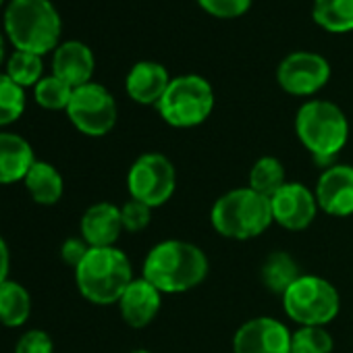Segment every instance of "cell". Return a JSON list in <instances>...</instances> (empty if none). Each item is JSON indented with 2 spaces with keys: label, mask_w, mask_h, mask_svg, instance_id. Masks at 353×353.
<instances>
[{
  "label": "cell",
  "mask_w": 353,
  "mask_h": 353,
  "mask_svg": "<svg viewBox=\"0 0 353 353\" xmlns=\"http://www.w3.org/2000/svg\"><path fill=\"white\" fill-rule=\"evenodd\" d=\"M210 272L206 252L185 239H164L150 248L143 258L141 276L162 295H179L200 287Z\"/></svg>",
  "instance_id": "cell-1"
},
{
  "label": "cell",
  "mask_w": 353,
  "mask_h": 353,
  "mask_svg": "<svg viewBox=\"0 0 353 353\" xmlns=\"http://www.w3.org/2000/svg\"><path fill=\"white\" fill-rule=\"evenodd\" d=\"M295 135L318 164H332L349 139V121L330 100H307L295 114Z\"/></svg>",
  "instance_id": "cell-2"
},
{
  "label": "cell",
  "mask_w": 353,
  "mask_h": 353,
  "mask_svg": "<svg viewBox=\"0 0 353 353\" xmlns=\"http://www.w3.org/2000/svg\"><path fill=\"white\" fill-rule=\"evenodd\" d=\"M270 198L252 188H235L214 200L210 208L212 229L233 241H250L260 237L272 225Z\"/></svg>",
  "instance_id": "cell-3"
},
{
  "label": "cell",
  "mask_w": 353,
  "mask_h": 353,
  "mask_svg": "<svg viewBox=\"0 0 353 353\" xmlns=\"http://www.w3.org/2000/svg\"><path fill=\"white\" fill-rule=\"evenodd\" d=\"M133 279L131 260L117 245L90 248L88 256L75 268L77 289L94 305L119 303L121 295Z\"/></svg>",
  "instance_id": "cell-4"
},
{
  "label": "cell",
  "mask_w": 353,
  "mask_h": 353,
  "mask_svg": "<svg viewBox=\"0 0 353 353\" xmlns=\"http://www.w3.org/2000/svg\"><path fill=\"white\" fill-rule=\"evenodd\" d=\"M61 28L50 0H11L5 13V30L13 46L38 57L57 48Z\"/></svg>",
  "instance_id": "cell-5"
},
{
  "label": "cell",
  "mask_w": 353,
  "mask_h": 353,
  "mask_svg": "<svg viewBox=\"0 0 353 353\" xmlns=\"http://www.w3.org/2000/svg\"><path fill=\"white\" fill-rule=\"evenodd\" d=\"M156 108L166 125L174 129H192L212 114L214 90L202 75L192 73L172 77Z\"/></svg>",
  "instance_id": "cell-6"
},
{
  "label": "cell",
  "mask_w": 353,
  "mask_h": 353,
  "mask_svg": "<svg viewBox=\"0 0 353 353\" xmlns=\"http://www.w3.org/2000/svg\"><path fill=\"white\" fill-rule=\"evenodd\" d=\"M281 299L287 318L299 326H326L341 312L336 287L318 274H301Z\"/></svg>",
  "instance_id": "cell-7"
},
{
  "label": "cell",
  "mask_w": 353,
  "mask_h": 353,
  "mask_svg": "<svg viewBox=\"0 0 353 353\" xmlns=\"http://www.w3.org/2000/svg\"><path fill=\"white\" fill-rule=\"evenodd\" d=\"M174 190H176V170L168 156L160 152H143L129 166L127 172L129 198L143 202L152 210L170 202Z\"/></svg>",
  "instance_id": "cell-8"
},
{
  "label": "cell",
  "mask_w": 353,
  "mask_h": 353,
  "mask_svg": "<svg viewBox=\"0 0 353 353\" xmlns=\"http://www.w3.org/2000/svg\"><path fill=\"white\" fill-rule=\"evenodd\" d=\"M67 114L75 129L90 137H102L110 133L119 119L112 94L104 85L94 81L73 90Z\"/></svg>",
  "instance_id": "cell-9"
},
{
  "label": "cell",
  "mask_w": 353,
  "mask_h": 353,
  "mask_svg": "<svg viewBox=\"0 0 353 353\" xmlns=\"http://www.w3.org/2000/svg\"><path fill=\"white\" fill-rule=\"evenodd\" d=\"M330 79V65L322 54L316 52H291L276 69V81L283 92L307 98L318 94Z\"/></svg>",
  "instance_id": "cell-10"
},
{
  "label": "cell",
  "mask_w": 353,
  "mask_h": 353,
  "mask_svg": "<svg viewBox=\"0 0 353 353\" xmlns=\"http://www.w3.org/2000/svg\"><path fill=\"white\" fill-rule=\"evenodd\" d=\"M272 221L285 231H305L318 216V200L314 190L299 181H287L270 198Z\"/></svg>",
  "instance_id": "cell-11"
},
{
  "label": "cell",
  "mask_w": 353,
  "mask_h": 353,
  "mask_svg": "<svg viewBox=\"0 0 353 353\" xmlns=\"http://www.w3.org/2000/svg\"><path fill=\"white\" fill-rule=\"evenodd\" d=\"M233 353H291V330L272 316L250 318L233 334Z\"/></svg>",
  "instance_id": "cell-12"
},
{
  "label": "cell",
  "mask_w": 353,
  "mask_h": 353,
  "mask_svg": "<svg viewBox=\"0 0 353 353\" xmlns=\"http://www.w3.org/2000/svg\"><path fill=\"white\" fill-rule=\"evenodd\" d=\"M318 208L334 219L353 214V164L332 162L318 174L314 188Z\"/></svg>",
  "instance_id": "cell-13"
},
{
  "label": "cell",
  "mask_w": 353,
  "mask_h": 353,
  "mask_svg": "<svg viewBox=\"0 0 353 353\" xmlns=\"http://www.w3.org/2000/svg\"><path fill=\"white\" fill-rule=\"evenodd\" d=\"M117 305H119L121 318L131 328H145L160 314L162 293L150 281H145L143 276H137L125 289Z\"/></svg>",
  "instance_id": "cell-14"
},
{
  "label": "cell",
  "mask_w": 353,
  "mask_h": 353,
  "mask_svg": "<svg viewBox=\"0 0 353 353\" xmlns=\"http://www.w3.org/2000/svg\"><path fill=\"white\" fill-rule=\"evenodd\" d=\"M81 239L90 248H114L123 229L121 221V206L110 202H98L90 206L79 223Z\"/></svg>",
  "instance_id": "cell-15"
},
{
  "label": "cell",
  "mask_w": 353,
  "mask_h": 353,
  "mask_svg": "<svg viewBox=\"0 0 353 353\" xmlns=\"http://www.w3.org/2000/svg\"><path fill=\"white\" fill-rule=\"evenodd\" d=\"M170 79L172 77L168 75V69L164 65L156 61H141L131 67L125 79V90L133 102L143 106H156L164 96Z\"/></svg>",
  "instance_id": "cell-16"
},
{
  "label": "cell",
  "mask_w": 353,
  "mask_h": 353,
  "mask_svg": "<svg viewBox=\"0 0 353 353\" xmlns=\"http://www.w3.org/2000/svg\"><path fill=\"white\" fill-rule=\"evenodd\" d=\"M94 67H96L94 52L83 42L71 40V42L57 46L54 50L52 75L69 83L73 90L92 81Z\"/></svg>",
  "instance_id": "cell-17"
},
{
  "label": "cell",
  "mask_w": 353,
  "mask_h": 353,
  "mask_svg": "<svg viewBox=\"0 0 353 353\" xmlns=\"http://www.w3.org/2000/svg\"><path fill=\"white\" fill-rule=\"evenodd\" d=\"M34 162V148L28 139L17 133L0 131V185L23 181Z\"/></svg>",
  "instance_id": "cell-18"
},
{
  "label": "cell",
  "mask_w": 353,
  "mask_h": 353,
  "mask_svg": "<svg viewBox=\"0 0 353 353\" xmlns=\"http://www.w3.org/2000/svg\"><path fill=\"white\" fill-rule=\"evenodd\" d=\"M23 183L30 196L34 198V202L42 206H54L63 198V192H65L63 174L57 170V166H52L50 162H42V160L34 162Z\"/></svg>",
  "instance_id": "cell-19"
},
{
  "label": "cell",
  "mask_w": 353,
  "mask_h": 353,
  "mask_svg": "<svg viewBox=\"0 0 353 353\" xmlns=\"http://www.w3.org/2000/svg\"><path fill=\"white\" fill-rule=\"evenodd\" d=\"M301 276L299 264L297 260L289 254V252H272L264 258L262 266H260V281L262 285L274 293L281 295Z\"/></svg>",
  "instance_id": "cell-20"
},
{
  "label": "cell",
  "mask_w": 353,
  "mask_h": 353,
  "mask_svg": "<svg viewBox=\"0 0 353 353\" xmlns=\"http://www.w3.org/2000/svg\"><path fill=\"white\" fill-rule=\"evenodd\" d=\"M32 314V295L17 281L0 285V324L9 328L23 326Z\"/></svg>",
  "instance_id": "cell-21"
},
{
  "label": "cell",
  "mask_w": 353,
  "mask_h": 353,
  "mask_svg": "<svg viewBox=\"0 0 353 353\" xmlns=\"http://www.w3.org/2000/svg\"><path fill=\"white\" fill-rule=\"evenodd\" d=\"M312 17L324 32H353V0H314Z\"/></svg>",
  "instance_id": "cell-22"
},
{
  "label": "cell",
  "mask_w": 353,
  "mask_h": 353,
  "mask_svg": "<svg viewBox=\"0 0 353 353\" xmlns=\"http://www.w3.org/2000/svg\"><path fill=\"white\" fill-rule=\"evenodd\" d=\"M285 183H287L285 164L276 156H262L252 164L248 174V188H252L254 192L272 198Z\"/></svg>",
  "instance_id": "cell-23"
},
{
  "label": "cell",
  "mask_w": 353,
  "mask_h": 353,
  "mask_svg": "<svg viewBox=\"0 0 353 353\" xmlns=\"http://www.w3.org/2000/svg\"><path fill=\"white\" fill-rule=\"evenodd\" d=\"M42 71H44L42 57L23 50H15V54L7 63V75L21 88H30V85L36 88L38 81L42 79Z\"/></svg>",
  "instance_id": "cell-24"
},
{
  "label": "cell",
  "mask_w": 353,
  "mask_h": 353,
  "mask_svg": "<svg viewBox=\"0 0 353 353\" xmlns=\"http://www.w3.org/2000/svg\"><path fill=\"white\" fill-rule=\"evenodd\" d=\"M334 339L326 326H299L291 332V353H332Z\"/></svg>",
  "instance_id": "cell-25"
},
{
  "label": "cell",
  "mask_w": 353,
  "mask_h": 353,
  "mask_svg": "<svg viewBox=\"0 0 353 353\" xmlns=\"http://www.w3.org/2000/svg\"><path fill=\"white\" fill-rule=\"evenodd\" d=\"M26 110V92L7 73H0V127L15 123Z\"/></svg>",
  "instance_id": "cell-26"
},
{
  "label": "cell",
  "mask_w": 353,
  "mask_h": 353,
  "mask_svg": "<svg viewBox=\"0 0 353 353\" xmlns=\"http://www.w3.org/2000/svg\"><path fill=\"white\" fill-rule=\"evenodd\" d=\"M36 102L42 108L48 110H67L71 96H73V88L69 83H65L63 79L50 75V77H42L34 90Z\"/></svg>",
  "instance_id": "cell-27"
},
{
  "label": "cell",
  "mask_w": 353,
  "mask_h": 353,
  "mask_svg": "<svg viewBox=\"0 0 353 353\" xmlns=\"http://www.w3.org/2000/svg\"><path fill=\"white\" fill-rule=\"evenodd\" d=\"M121 221H123V229L127 233H139V231H143L150 225L152 208L145 206L143 202H137V200L129 198L121 206Z\"/></svg>",
  "instance_id": "cell-28"
},
{
  "label": "cell",
  "mask_w": 353,
  "mask_h": 353,
  "mask_svg": "<svg viewBox=\"0 0 353 353\" xmlns=\"http://www.w3.org/2000/svg\"><path fill=\"white\" fill-rule=\"evenodd\" d=\"M254 0H198V5L212 17L235 19L250 11Z\"/></svg>",
  "instance_id": "cell-29"
},
{
  "label": "cell",
  "mask_w": 353,
  "mask_h": 353,
  "mask_svg": "<svg viewBox=\"0 0 353 353\" xmlns=\"http://www.w3.org/2000/svg\"><path fill=\"white\" fill-rule=\"evenodd\" d=\"M52 351H54V343L50 334L40 328H32L23 332L15 345V353H52Z\"/></svg>",
  "instance_id": "cell-30"
},
{
  "label": "cell",
  "mask_w": 353,
  "mask_h": 353,
  "mask_svg": "<svg viewBox=\"0 0 353 353\" xmlns=\"http://www.w3.org/2000/svg\"><path fill=\"white\" fill-rule=\"evenodd\" d=\"M90 245L81 239V237H71L63 243L61 248V258L65 264H69L71 268H77L81 264V260L88 256Z\"/></svg>",
  "instance_id": "cell-31"
},
{
  "label": "cell",
  "mask_w": 353,
  "mask_h": 353,
  "mask_svg": "<svg viewBox=\"0 0 353 353\" xmlns=\"http://www.w3.org/2000/svg\"><path fill=\"white\" fill-rule=\"evenodd\" d=\"M9 268H11V252L7 241L0 237V285L9 281Z\"/></svg>",
  "instance_id": "cell-32"
},
{
  "label": "cell",
  "mask_w": 353,
  "mask_h": 353,
  "mask_svg": "<svg viewBox=\"0 0 353 353\" xmlns=\"http://www.w3.org/2000/svg\"><path fill=\"white\" fill-rule=\"evenodd\" d=\"M3 59H5V40L0 36V63H3Z\"/></svg>",
  "instance_id": "cell-33"
},
{
  "label": "cell",
  "mask_w": 353,
  "mask_h": 353,
  "mask_svg": "<svg viewBox=\"0 0 353 353\" xmlns=\"http://www.w3.org/2000/svg\"><path fill=\"white\" fill-rule=\"evenodd\" d=\"M131 353H152V351H148V349H135V351H131Z\"/></svg>",
  "instance_id": "cell-34"
},
{
  "label": "cell",
  "mask_w": 353,
  "mask_h": 353,
  "mask_svg": "<svg viewBox=\"0 0 353 353\" xmlns=\"http://www.w3.org/2000/svg\"><path fill=\"white\" fill-rule=\"evenodd\" d=\"M3 3H5V0H0V5H3Z\"/></svg>",
  "instance_id": "cell-35"
}]
</instances>
